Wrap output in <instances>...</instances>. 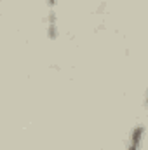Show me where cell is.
<instances>
[{
	"label": "cell",
	"instance_id": "cell-3",
	"mask_svg": "<svg viewBox=\"0 0 148 150\" xmlns=\"http://www.w3.org/2000/svg\"><path fill=\"white\" fill-rule=\"evenodd\" d=\"M143 103H145V108L148 110V86H147V91H145V100H143Z\"/></svg>",
	"mask_w": 148,
	"mask_h": 150
},
{
	"label": "cell",
	"instance_id": "cell-1",
	"mask_svg": "<svg viewBox=\"0 0 148 150\" xmlns=\"http://www.w3.org/2000/svg\"><path fill=\"white\" fill-rule=\"evenodd\" d=\"M143 142H145V126L143 124H136L125 142V149L124 150H141L143 149Z\"/></svg>",
	"mask_w": 148,
	"mask_h": 150
},
{
	"label": "cell",
	"instance_id": "cell-2",
	"mask_svg": "<svg viewBox=\"0 0 148 150\" xmlns=\"http://www.w3.org/2000/svg\"><path fill=\"white\" fill-rule=\"evenodd\" d=\"M45 4H47V14H51V12H56L58 0H45Z\"/></svg>",
	"mask_w": 148,
	"mask_h": 150
}]
</instances>
